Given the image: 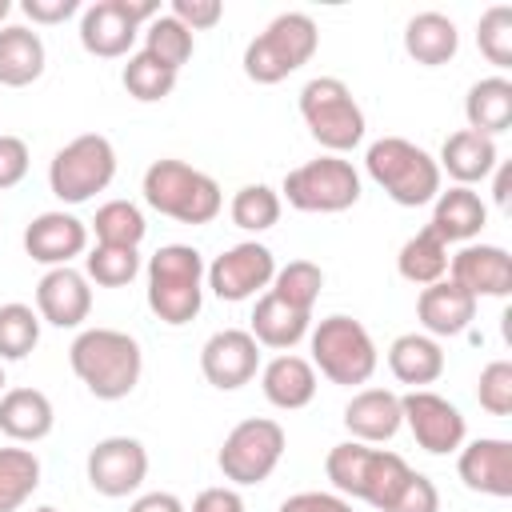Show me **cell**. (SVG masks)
<instances>
[{
    "mask_svg": "<svg viewBox=\"0 0 512 512\" xmlns=\"http://www.w3.org/2000/svg\"><path fill=\"white\" fill-rule=\"evenodd\" d=\"M300 116L320 148L328 156L352 152L364 140V112L352 96V88L336 76H316L300 88Z\"/></svg>",
    "mask_w": 512,
    "mask_h": 512,
    "instance_id": "cell-7",
    "label": "cell"
},
{
    "mask_svg": "<svg viewBox=\"0 0 512 512\" xmlns=\"http://www.w3.org/2000/svg\"><path fill=\"white\" fill-rule=\"evenodd\" d=\"M192 48H196L192 32H188L172 12H160L156 20L144 24V52L156 56L164 68L180 72V68L192 60Z\"/></svg>",
    "mask_w": 512,
    "mask_h": 512,
    "instance_id": "cell-34",
    "label": "cell"
},
{
    "mask_svg": "<svg viewBox=\"0 0 512 512\" xmlns=\"http://www.w3.org/2000/svg\"><path fill=\"white\" fill-rule=\"evenodd\" d=\"M308 324H312V312H300V308L284 304L276 292H264L252 308V328L248 332H252L256 344L288 352L308 336Z\"/></svg>",
    "mask_w": 512,
    "mask_h": 512,
    "instance_id": "cell-26",
    "label": "cell"
},
{
    "mask_svg": "<svg viewBox=\"0 0 512 512\" xmlns=\"http://www.w3.org/2000/svg\"><path fill=\"white\" fill-rule=\"evenodd\" d=\"M32 512H60V508H52V504H40V508H32Z\"/></svg>",
    "mask_w": 512,
    "mask_h": 512,
    "instance_id": "cell-52",
    "label": "cell"
},
{
    "mask_svg": "<svg viewBox=\"0 0 512 512\" xmlns=\"http://www.w3.org/2000/svg\"><path fill=\"white\" fill-rule=\"evenodd\" d=\"M44 76V40L24 24L0 28V84L4 88H28Z\"/></svg>",
    "mask_w": 512,
    "mask_h": 512,
    "instance_id": "cell-30",
    "label": "cell"
},
{
    "mask_svg": "<svg viewBox=\"0 0 512 512\" xmlns=\"http://www.w3.org/2000/svg\"><path fill=\"white\" fill-rule=\"evenodd\" d=\"M476 44L484 52L488 64L496 68H512V8L508 4H492L480 24H476Z\"/></svg>",
    "mask_w": 512,
    "mask_h": 512,
    "instance_id": "cell-41",
    "label": "cell"
},
{
    "mask_svg": "<svg viewBox=\"0 0 512 512\" xmlns=\"http://www.w3.org/2000/svg\"><path fill=\"white\" fill-rule=\"evenodd\" d=\"M72 372L96 400H124L140 384V344L116 328H84L68 348Z\"/></svg>",
    "mask_w": 512,
    "mask_h": 512,
    "instance_id": "cell-1",
    "label": "cell"
},
{
    "mask_svg": "<svg viewBox=\"0 0 512 512\" xmlns=\"http://www.w3.org/2000/svg\"><path fill=\"white\" fill-rule=\"evenodd\" d=\"M416 316L424 324V336H432V340L436 336H460L476 320V296H468L452 280H436L420 292Z\"/></svg>",
    "mask_w": 512,
    "mask_h": 512,
    "instance_id": "cell-22",
    "label": "cell"
},
{
    "mask_svg": "<svg viewBox=\"0 0 512 512\" xmlns=\"http://www.w3.org/2000/svg\"><path fill=\"white\" fill-rule=\"evenodd\" d=\"M172 16H176L188 32H204V28H216V24H220L224 4H220V0H172Z\"/></svg>",
    "mask_w": 512,
    "mask_h": 512,
    "instance_id": "cell-45",
    "label": "cell"
},
{
    "mask_svg": "<svg viewBox=\"0 0 512 512\" xmlns=\"http://www.w3.org/2000/svg\"><path fill=\"white\" fill-rule=\"evenodd\" d=\"M260 368V344L244 328H220L200 348V372L212 388L236 392L244 388Z\"/></svg>",
    "mask_w": 512,
    "mask_h": 512,
    "instance_id": "cell-15",
    "label": "cell"
},
{
    "mask_svg": "<svg viewBox=\"0 0 512 512\" xmlns=\"http://www.w3.org/2000/svg\"><path fill=\"white\" fill-rule=\"evenodd\" d=\"M84 248H88V224L72 212H40L24 228V252L48 268L72 264L76 256H84Z\"/></svg>",
    "mask_w": 512,
    "mask_h": 512,
    "instance_id": "cell-17",
    "label": "cell"
},
{
    "mask_svg": "<svg viewBox=\"0 0 512 512\" xmlns=\"http://www.w3.org/2000/svg\"><path fill=\"white\" fill-rule=\"evenodd\" d=\"M116 176V148L100 132H84L68 140L48 164V188L64 204H84L104 192Z\"/></svg>",
    "mask_w": 512,
    "mask_h": 512,
    "instance_id": "cell-9",
    "label": "cell"
},
{
    "mask_svg": "<svg viewBox=\"0 0 512 512\" xmlns=\"http://www.w3.org/2000/svg\"><path fill=\"white\" fill-rule=\"evenodd\" d=\"M364 168L400 208H420V204H432L440 196L436 156H428L420 144H412L404 136H384V140L368 144Z\"/></svg>",
    "mask_w": 512,
    "mask_h": 512,
    "instance_id": "cell-5",
    "label": "cell"
},
{
    "mask_svg": "<svg viewBox=\"0 0 512 512\" xmlns=\"http://www.w3.org/2000/svg\"><path fill=\"white\" fill-rule=\"evenodd\" d=\"M396 268H400V276L408 284L428 288V284L444 280V272H448V244L432 228H420L416 236L404 240V248L396 256Z\"/></svg>",
    "mask_w": 512,
    "mask_h": 512,
    "instance_id": "cell-32",
    "label": "cell"
},
{
    "mask_svg": "<svg viewBox=\"0 0 512 512\" xmlns=\"http://www.w3.org/2000/svg\"><path fill=\"white\" fill-rule=\"evenodd\" d=\"M204 304V256L192 244H164L148 260V308L160 324H192Z\"/></svg>",
    "mask_w": 512,
    "mask_h": 512,
    "instance_id": "cell-3",
    "label": "cell"
},
{
    "mask_svg": "<svg viewBox=\"0 0 512 512\" xmlns=\"http://www.w3.org/2000/svg\"><path fill=\"white\" fill-rule=\"evenodd\" d=\"M92 312V288L88 276L76 268H48L36 284V316L52 328H80Z\"/></svg>",
    "mask_w": 512,
    "mask_h": 512,
    "instance_id": "cell-19",
    "label": "cell"
},
{
    "mask_svg": "<svg viewBox=\"0 0 512 512\" xmlns=\"http://www.w3.org/2000/svg\"><path fill=\"white\" fill-rule=\"evenodd\" d=\"M448 280L460 284L468 296H496L504 300L512 292V256L500 244H468L456 256H448Z\"/></svg>",
    "mask_w": 512,
    "mask_h": 512,
    "instance_id": "cell-18",
    "label": "cell"
},
{
    "mask_svg": "<svg viewBox=\"0 0 512 512\" xmlns=\"http://www.w3.org/2000/svg\"><path fill=\"white\" fill-rule=\"evenodd\" d=\"M140 272V252L136 248H112V244H96L84 256V276L96 280L100 288H124L132 284Z\"/></svg>",
    "mask_w": 512,
    "mask_h": 512,
    "instance_id": "cell-39",
    "label": "cell"
},
{
    "mask_svg": "<svg viewBox=\"0 0 512 512\" xmlns=\"http://www.w3.org/2000/svg\"><path fill=\"white\" fill-rule=\"evenodd\" d=\"M324 472L332 480V488L340 496H352V500H364L372 508H388L392 496L400 492V484L408 480V460L388 452V448H372V444H360V440H344L328 452L324 460Z\"/></svg>",
    "mask_w": 512,
    "mask_h": 512,
    "instance_id": "cell-2",
    "label": "cell"
},
{
    "mask_svg": "<svg viewBox=\"0 0 512 512\" xmlns=\"http://www.w3.org/2000/svg\"><path fill=\"white\" fill-rule=\"evenodd\" d=\"M400 416L412 432V440L432 452V456H448V452H460L464 436H468V424L460 416V408L428 388H412L408 396H400Z\"/></svg>",
    "mask_w": 512,
    "mask_h": 512,
    "instance_id": "cell-13",
    "label": "cell"
},
{
    "mask_svg": "<svg viewBox=\"0 0 512 512\" xmlns=\"http://www.w3.org/2000/svg\"><path fill=\"white\" fill-rule=\"evenodd\" d=\"M456 472H460L464 488H472L480 496L508 500L512 496V440L480 436L472 444H460Z\"/></svg>",
    "mask_w": 512,
    "mask_h": 512,
    "instance_id": "cell-20",
    "label": "cell"
},
{
    "mask_svg": "<svg viewBox=\"0 0 512 512\" xmlns=\"http://www.w3.org/2000/svg\"><path fill=\"white\" fill-rule=\"evenodd\" d=\"M260 388H264L268 404H276V408H284V412H296V408L312 404V396H316V368H312V360H304V356L280 352V356H272V360L264 364Z\"/></svg>",
    "mask_w": 512,
    "mask_h": 512,
    "instance_id": "cell-25",
    "label": "cell"
},
{
    "mask_svg": "<svg viewBox=\"0 0 512 512\" xmlns=\"http://www.w3.org/2000/svg\"><path fill=\"white\" fill-rule=\"evenodd\" d=\"M476 400L492 416H508L512 412V364L508 360L484 364V372L476 380Z\"/></svg>",
    "mask_w": 512,
    "mask_h": 512,
    "instance_id": "cell-42",
    "label": "cell"
},
{
    "mask_svg": "<svg viewBox=\"0 0 512 512\" xmlns=\"http://www.w3.org/2000/svg\"><path fill=\"white\" fill-rule=\"evenodd\" d=\"M432 204H436V208H432V224H428V228H432L444 244H452V240H472V236H480V228L488 224V208H484V200H480L472 188L452 184V188L440 192Z\"/></svg>",
    "mask_w": 512,
    "mask_h": 512,
    "instance_id": "cell-28",
    "label": "cell"
},
{
    "mask_svg": "<svg viewBox=\"0 0 512 512\" xmlns=\"http://www.w3.org/2000/svg\"><path fill=\"white\" fill-rule=\"evenodd\" d=\"M400 424H404L400 396L388 392V388H360L344 404V428L360 444H384V440H392L400 432Z\"/></svg>",
    "mask_w": 512,
    "mask_h": 512,
    "instance_id": "cell-21",
    "label": "cell"
},
{
    "mask_svg": "<svg viewBox=\"0 0 512 512\" xmlns=\"http://www.w3.org/2000/svg\"><path fill=\"white\" fill-rule=\"evenodd\" d=\"M320 48V28L308 12H280L248 48L244 76L256 84H280L296 68H304Z\"/></svg>",
    "mask_w": 512,
    "mask_h": 512,
    "instance_id": "cell-6",
    "label": "cell"
},
{
    "mask_svg": "<svg viewBox=\"0 0 512 512\" xmlns=\"http://www.w3.org/2000/svg\"><path fill=\"white\" fill-rule=\"evenodd\" d=\"M8 12H12V4H8V0H0V28H4V20H8Z\"/></svg>",
    "mask_w": 512,
    "mask_h": 512,
    "instance_id": "cell-51",
    "label": "cell"
},
{
    "mask_svg": "<svg viewBox=\"0 0 512 512\" xmlns=\"http://www.w3.org/2000/svg\"><path fill=\"white\" fill-rule=\"evenodd\" d=\"M280 208H284L280 204V192H272L268 184H244L232 196V204H228L232 224L244 228V232H268V228H276Z\"/></svg>",
    "mask_w": 512,
    "mask_h": 512,
    "instance_id": "cell-37",
    "label": "cell"
},
{
    "mask_svg": "<svg viewBox=\"0 0 512 512\" xmlns=\"http://www.w3.org/2000/svg\"><path fill=\"white\" fill-rule=\"evenodd\" d=\"M384 512H440V492L424 472H408V480L400 484V492L392 496V504Z\"/></svg>",
    "mask_w": 512,
    "mask_h": 512,
    "instance_id": "cell-43",
    "label": "cell"
},
{
    "mask_svg": "<svg viewBox=\"0 0 512 512\" xmlns=\"http://www.w3.org/2000/svg\"><path fill=\"white\" fill-rule=\"evenodd\" d=\"M436 164H440V172H448L460 188H472V184H480V180H488V176L496 172L500 152H496V140H488V136H480V132H472V128H460V132H452V136L444 140Z\"/></svg>",
    "mask_w": 512,
    "mask_h": 512,
    "instance_id": "cell-23",
    "label": "cell"
},
{
    "mask_svg": "<svg viewBox=\"0 0 512 512\" xmlns=\"http://www.w3.org/2000/svg\"><path fill=\"white\" fill-rule=\"evenodd\" d=\"M28 176V144L12 132H0V192L16 188Z\"/></svg>",
    "mask_w": 512,
    "mask_h": 512,
    "instance_id": "cell-44",
    "label": "cell"
},
{
    "mask_svg": "<svg viewBox=\"0 0 512 512\" xmlns=\"http://www.w3.org/2000/svg\"><path fill=\"white\" fill-rule=\"evenodd\" d=\"M144 476H148V452L132 436H108L88 452V484L100 496L120 500V496L136 492L144 484Z\"/></svg>",
    "mask_w": 512,
    "mask_h": 512,
    "instance_id": "cell-16",
    "label": "cell"
},
{
    "mask_svg": "<svg viewBox=\"0 0 512 512\" xmlns=\"http://www.w3.org/2000/svg\"><path fill=\"white\" fill-rule=\"evenodd\" d=\"M276 512H352V504L340 492H296Z\"/></svg>",
    "mask_w": 512,
    "mask_h": 512,
    "instance_id": "cell-46",
    "label": "cell"
},
{
    "mask_svg": "<svg viewBox=\"0 0 512 512\" xmlns=\"http://www.w3.org/2000/svg\"><path fill=\"white\" fill-rule=\"evenodd\" d=\"M192 512H244V496L236 488H204L196 500H192Z\"/></svg>",
    "mask_w": 512,
    "mask_h": 512,
    "instance_id": "cell-48",
    "label": "cell"
},
{
    "mask_svg": "<svg viewBox=\"0 0 512 512\" xmlns=\"http://www.w3.org/2000/svg\"><path fill=\"white\" fill-rule=\"evenodd\" d=\"M456 48H460V32L444 12H416L404 24V52L424 68L448 64Z\"/></svg>",
    "mask_w": 512,
    "mask_h": 512,
    "instance_id": "cell-27",
    "label": "cell"
},
{
    "mask_svg": "<svg viewBox=\"0 0 512 512\" xmlns=\"http://www.w3.org/2000/svg\"><path fill=\"white\" fill-rule=\"evenodd\" d=\"M388 368H392V376L400 384L424 388V384L440 380V372H444V348L432 336H424V332H404L388 348Z\"/></svg>",
    "mask_w": 512,
    "mask_h": 512,
    "instance_id": "cell-29",
    "label": "cell"
},
{
    "mask_svg": "<svg viewBox=\"0 0 512 512\" xmlns=\"http://www.w3.org/2000/svg\"><path fill=\"white\" fill-rule=\"evenodd\" d=\"M128 512H188V508L172 492H144V496H136L128 504Z\"/></svg>",
    "mask_w": 512,
    "mask_h": 512,
    "instance_id": "cell-49",
    "label": "cell"
},
{
    "mask_svg": "<svg viewBox=\"0 0 512 512\" xmlns=\"http://www.w3.org/2000/svg\"><path fill=\"white\" fill-rule=\"evenodd\" d=\"M160 16L156 0H96L80 12V44L100 60L128 56L140 28Z\"/></svg>",
    "mask_w": 512,
    "mask_h": 512,
    "instance_id": "cell-12",
    "label": "cell"
},
{
    "mask_svg": "<svg viewBox=\"0 0 512 512\" xmlns=\"http://www.w3.org/2000/svg\"><path fill=\"white\" fill-rule=\"evenodd\" d=\"M40 488V460L32 448H0V512H16Z\"/></svg>",
    "mask_w": 512,
    "mask_h": 512,
    "instance_id": "cell-33",
    "label": "cell"
},
{
    "mask_svg": "<svg viewBox=\"0 0 512 512\" xmlns=\"http://www.w3.org/2000/svg\"><path fill=\"white\" fill-rule=\"evenodd\" d=\"M320 288H324L320 264H312V260H292V264L276 268L268 292H276L284 304H292V308H300V312H312L316 300H320Z\"/></svg>",
    "mask_w": 512,
    "mask_h": 512,
    "instance_id": "cell-38",
    "label": "cell"
},
{
    "mask_svg": "<svg viewBox=\"0 0 512 512\" xmlns=\"http://www.w3.org/2000/svg\"><path fill=\"white\" fill-rule=\"evenodd\" d=\"M284 444H288V436H284V428H280L276 420H268V416H248V420H240V424L224 436L216 464H220L224 480H232V484H240V488L264 484V480L276 472V464H280V456H284Z\"/></svg>",
    "mask_w": 512,
    "mask_h": 512,
    "instance_id": "cell-10",
    "label": "cell"
},
{
    "mask_svg": "<svg viewBox=\"0 0 512 512\" xmlns=\"http://www.w3.org/2000/svg\"><path fill=\"white\" fill-rule=\"evenodd\" d=\"M508 180H512V168L504 164V168L496 172V192H492V196H496V204H508Z\"/></svg>",
    "mask_w": 512,
    "mask_h": 512,
    "instance_id": "cell-50",
    "label": "cell"
},
{
    "mask_svg": "<svg viewBox=\"0 0 512 512\" xmlns=\"http://www.w3.org/2000/svg\"><path fill=\"white\" fill-rule=\"evenodd\" d=\"M120 80H124L128 96H132V100H140V104H156V100H164V96L176 88V72H172V68H164V64H160L156 56H148L144 48L128 56V64H124Z\"/></svg>",
    "mask_w": 512,
    "mask_h": 512,
    "instance_id": "cell-36",
    "label": "cell"
},
{
    "mask_svg": "<svg viewBox=\"0 0 512 512\" xmlns=\"http://www.w3.org/2000/svg\"><path fill=\"white\" fill-rule=\"evenodd\" d=\"M40 344V316L28 304H0V360H24Z\"/></svg>",
    "mask_w": 512,
    "mask_h": 512,
    "instance_id": "cell-40",
    "label": "cell"
},
{
    "mask_svg": "<svg viewBox=\"0 0 512 512\" xmlns=\"http://www.w3.org/2000/svg\"><path fill=\"white\" fill-rule=\"evenodd\" d=\"M96 244H112V248H136L148 232L144 224V212L132 204V200H108L96 208Z\"/></svg>",
    "mask_w": 512,
    "mask_h": 512,
    "instance_id": "cell-35",
    "label": "cell"
},
{
    "mask_svg": "<svg viewBox=\"0 0 512 512\" xmlns=\"http://www.w3.org/2000/svg\"><path fill=\"white\" fill-rule=\"evenodd\" d=\"M276 276V256L272 248L256 244V240H244V244H232L228 252H220L208 268H204V280L208 288L228 300V304H240V300H252L260 288H268Z\"/></svg>",
    "mask_w": 512,
    "mask_h": 512,
    "instance_id": "cell-14",
    "label": "cell"
},
{
    "mask_svg": "<svg viewBox=\"0 0 512 512\" xmlns=\"http://www.w3.org/2000/svg\"><path fill=\"white\" fill-rule=\"evenodd\" d=\"M56 412L40 388H8L0 396V432L16 444H36L52 432Z\"/></svg>",
    "mask_w": 512,
    "mask_h": 512,
    "instance_id": "cell-24",
    "label": "cell"
},
{
    "mask_svg": "<svg viewBox=\"0 0 512 512\" xmlns=\"http://www.w3.org/2000/svg\"><path fill=\"white\" fill-rule=\"evenodd\" d=\"M376 364V344L360 320L336 312L312 328V368H320V376H328L332 384H368Z\"/></svg>",
    "mask_w": 512,
    "mask_h": 512,
    "instance_id": "cell-8",
    "label": "cell"
},
{
    "mask_svg": "<svg viewBox=\"0 0 512 512\" xmlns=\"http://www.w3.org/2000/svg\"><path fill=\"white\" fill-rule=\"evenodd\" d=\"M0 388H4V368H0ZM0 396H4V392H0Z\"/></svg>",
    "mask_w": 512,
    "mask_h": 512,
    "instance_id": "cell-53",
    "label": "cell"
},
{
    "mask_svg": "<svg viewBox=\"0 0 512 512\" xmlns=\"http://www.w3.org/2000/svg\"><path fill=\"white\" fill-rule=\"evenodd\" d=\"M144 200L180 224H212L224 208L220 184L184 160H152L144 172Z\"/></svg>",
    "mask_w": 512,
    "mask_h": 512,
    "instance_id": "cell-4",
    "label": "cell"
},
{
    "mask_svg": "<svg viewBox=\"0 0 512 512\" xmlns=\"http://www.w3.org/2000/svg\"><path fill=\"white\" fill-rule=\"evenodd\" d=\"M464 116H468V128L488 140L508 132L512 128V80H504V76L476 80L464 96Z\"/></svg>",
    "mask_w": 512,
    "mask_h": 512,
    "instance_id": "cell-31",
    "label": "cell"
},
{
    "mask_svg": "<svg viewBox=\"0 0 512 512\" xmlns=\"http://www.w3.org/2000/svg\"><path fill=\"white\" fill-rule=\"evenodd\" d=\"M280 192L296 212H344L360 200V172L344 156H320L292 168Z\"/></svg>",
    "mask_w": 512,
    "mask_h": 512,
    "instance_id": "cell-11",
    "label": "cell"
},
{
    "mask_svg": "<svg viewBox=\"0 0 512 512\" xmlns=\"http://www.w3.org/2000/svg\"><path fill=\"white\" fill-rule=\"evenodd\" d=\"M20 12H24L32 24H64L68 16L80 12V0H24Z\"/></svg>",
    "mask_w": 512,
    "mask_h": 512,
    "instance_id": "cell-47",
    "label": "cell"
}]
</instances>
